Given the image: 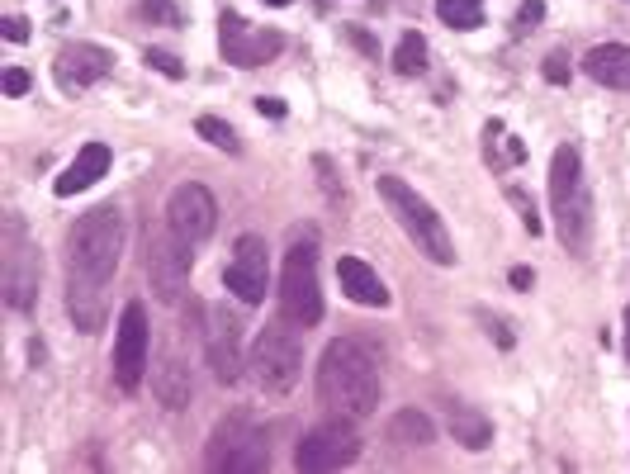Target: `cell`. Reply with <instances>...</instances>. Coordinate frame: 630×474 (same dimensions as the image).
<instances>
[{
  "instance_id": "1",
  "label": "cell",
  "mask_w": 630,
  "mask_h": 474,
  "mask_svg": "<svg viewBox=\"0 0 630 474\" xmlns=\"http://www.w3.org/2000/svg\"><path fill=\"white\" fill-rule=\"evenodd\" d=\"M318 399L337 418H370L379 408V365L360 342H327L318 361Z\"/></svg>"
},
{
  "instance_id": "2",
  "label": "cell",
  "mask_w": 630,
  "mask_h": 474,
  "mask_svg": "<svg viewBox=\"0 0 630 474\" xmlns=\"http://www.w3.org/2000/svg\"><path fill=\"white\" fill-rule=\"evenodd\" d=\"M550 209H555L559 242L569 247V256H583L593 242V200L583 181V152L574 143H559L550 157Z\"/></svg>"
},
{
  "instance_id": "3",
  "label": "cell",
  "mask_w": 630,
  "mask_h": 474,
  "mask_svg": "<svg viewBox=\"0 0 630 474\" xmlns=\"http://www.w3.org/2000/svg\"><path fill=\"white\" fill-rule=\"evenodd\" d=\"M119 256H124V214L114 204H100L67 237V275L105 285L119 271Z\"/></svg>"
},
{
  "instance_id": "4",
  "label": "cell",
  "mask_w": 630,
  "mask_h": 474,
  "mask_svg": "<svg viewBox=\"0 0 630 474\" xmlns=\"http://www.w3.org/2000/svg\"><path fill=\"white\" fill-rule=\"evenodd\" d=\"M375 185H379V200L389 204V214L398 219V228L408 233V242L417 252L427 256L432 266H455V242H450L446 223H441V214L432 204L422 200L408 181H398V176H379Z\"/></svg>"
},
{
  "instance_id": "5",
  "label": "cell",
  "mask_w": 630,
  "mask_h": 474,
  "mask_svg": "<svg viewBox=\"0 0 630 474\" xmlns=\"http://www.w3.org/2000/svg\"><path fill=\"white\" fill-rule=\"evenodd\" d=\"M280 313L294 328L323 323V290H318V242H294L280 271Z\"/></svg>"
},
{
  "instance_id": "6",
  "label": "cell",
  "mask_w": 630,
  "mask_h": 474,
  "mask_svg": "<svg viewBox=\"0 0 630 474\" xmlns=\"http://www.w3.org/2000/svg\"><path fill=\"white\" fill-rule=\"evenodd\" d=\"M0 285H5V304L15 313H29L38 299V252L24 223L10 214L5 219V242H0Z\"/></svg>"
},
{
  "instance_id": "7",
  "label": "cell",
  "mask_w": 630,
  "mask_h": 474,
  "mask_svg": "<svg viewBox=\"0 0 630 474\" xmlns=\"http://www.w3.org/2000/svg\"><path fill=\"white\" fill-rule=\"evenodd\" d=\"M247 370H252V380L261 394H289V389L299 384V375H304V351L294 342V332H285V328L261 332Z\"/></svg>"
},
{
  "instance_id": "8",
  "label": "cell",
  "mask_w": 630,
  "mask_h": 474,
  "mask_svg": "<svg viewBox=\"0 0 630 474\" xmlns=\"http://www.w3.org/2000/svg\"><path fill=\"white\" fill-rule=\"evenodd\" d=\"M190 271H195V256H190V242L166 223L162 233H152L147 242V280H152V294L162 304H180L185 290H190Z\"/></svg>"
},
{
  "instance_id": "9",
  "label": "cell",
  "mask_w": 630,
  "mask_h": 474,
  "mask_svg": "<svg viewBox=\"0 0 630 474\" xmlns=\"http://www.w3.org/2000/svg\"><path fill=\"white\" fill-rule=\"evenodd\" d=\"M356 460H360V432L351 427V418L313 427L299 441V451H294V465L299 470H342V465H356Z\"/></svg>"
},
{
  "instance_id": "10",
  "label": "cell",
  "mask_w": 630,
  "mask_h": 474,
  "mask_svg": "<svg viewBox=\"0 0 630 474\" xmlns=\"http://www.w3.org/2000/svg\"><path fill=\"white\" fill-rule=\"evenodd\" d=\"M218 48H223V57L233 62V67H242V72H256V67H266L270 57L285 48V38L275 34V29H256V24H247L242 15H228L218 19Z\"/></svg>"
},
{
  "instance_id": "11",
  "label": "cell",
  "mask_w": 630,
  "mask_h": 474,
  "mask_svg": "<svg viewBox=\"0 0 630 474\" xmlns=\"http://www.w3.org/2000/svg\"><path fill=\"white\" fill-rule=\"evenodd\" d=\"M266 280H270V252H266V237H237L233 247V261L223 271V285L228 294H237L242 304H261L266 299Z\"/></svg>"
},
{
  "instance_id": "12",
  "label": "cell",
  "mask_w": 630,
  "mask_h": 474,
  "mask_svg": "<svg viewBox=\"0 0 630 474\" xmlns=\"http://www.w3.org/2000/svg\"><path fill=\"white\" fill-rule=\"evenodd\" d=\"M147 309L133 299L119 318V332H114V375H119V389H138L143 384V370H147Z\"/></svg>"
},
{
  "instance_id": "13",
  "label": "cell",
  "mask_w": 630,
  "mask_h": 474,
  "mask_svg": "<svg viewBox=\"0 0 630 474\" xmlns=\"http://www.w3.org/2000/svg\"><path fill=\"white\" fill-rule=\"evenodd\" d=\"M209 465L214 470H266L270 446L247 422H223L214 432V441H209Z\"/></svg>"
},
{
  "instance_id": "14",
  "label": "cell",
  "mask_w": 630,
  "mask_h": 474,
  "mask_svg": "<svg viewBox=\"0 0 630 474\" xmlns=\"http://www.w3.org/2000/svg\"><path fill=\"white\" fill-rule=\"evenodd\" d=\"M166 223H171V228H176L190 247L204 242V237L218 228L214 195H209L204 185H180V190H171V200H166Z\"/></svg>"
},
{
  "instance_id": "15",
  "label": "cell",
  "mask_w": 630,
  "mask_h": 474,
  "mask_svg": "<svg viewBox=\"0 0 630 474\" xmlns=\"http://www.w3.org/2000/svg\"><path fill=\"white\" fill-rule=\"evenodd\" d=\"M109 72H114V53H109V48H95V43H67V48L53 57V76L67 95H81L86 86L105 81Z\"/></svg>"
},
{
  "instance_id": "16",
  "label": "cell",
  "mask_w": 630,
  "mask_h": 474,
  "mask_svg": "<svg viewBox=\"0 0 630 474\" xmlns=\"http://www.w3.org/2000/svg\"><path fill=\"white\" fill-rule=\"evenodd\" d=\"M204 351H209V365H214L218 384L242 380V328H237V318L214 313L209 328H204Z\"/></svg>"
},
{
  "instance_id": "17",
  "label": "cell",
  "mask_w": 630,
  "mask_h": 474,
  "mask_svg": "<svg viewBox=\"0 0 630 474\" xmlns=\"http://www.w3.org/2000/svg\"><path fill=\"white\" fill-rule=\"evenodd\" d=\"M337 280H342V294L360 309H384L389 304V290H384V280H379L360 256H342L337 261Z\"/></svg>"
},
{
  "instance_id": "18",
  "label": "cell",
  "mask_w": 630,
  "mask_h": 474,
  "mask_svg": "<svg viewBox=\"0 0 630 474\" xmlns=\"http://www.w3.org/2000/svg\"><path fill=\"white\" fill-rule=\"evenodd\" d=\"M109 162H114V157H109V147H105V143H86L81 152H76V162L67 166V171H62V176L53 181V190L62 195V200H67V195H81V190H90V185L105 176Z\"/></svg>"
},
{
  "instance_id": "19",
  "label": "cell",
  "mask_w": 630,
  "mask_h": 474,
  "mask_svg": "<svg viewBox=\"0 0 630 474\" xmlns=\"http://www.w3.org/2000/svg\"><path fill=\"white\" fill-rule=\"evenodd\" d=\"M583 72L593 76L597 86L630 91V48L626 43H597L593 53L583 57Z\"/></svg>"
},
{
  "instance_id": "20",
  "label": "cell",
  "mask_w": 630,
  "mask_h": 474,
  "mask_svg": "<svg viewBox=\"0 0 630 474\" xmlns=\"http://www.w3.org/2000/svg\"><path fill=\"white\" fill-rule=\"evenodd\" d=\"M105 285H90V280H76L67 275V313H72V323L81 332H100L105 323Z\"/></svg>"
},
{
  "instance_id": "21",
  "label": "cell",
  "mask_w": 630,
  "mask_h": 474,
  "mask_svg": "<svg viewBox=\"0 0 630 474\" xmlns=\"http://www.w3.org/2000/svg\"><path fill=\"white\" fill-rule=\"evenodd\" d=\"M450 437L465 451H484L488 441H493V422L479 408H450Z\"/></svg>"
},
{
  "instance_id": "22",
  "label": "cell",
  "mask_w": 630,
  "mask_h": 474,
  "mask_svg": "<svg viewBox=\"0 0 630 474\" xmlns=\"http://www.w3.org/2000/svg\"><path fill=\"white\" fill-rule=\"evenodd\" d=\"M436 427L427 413H417V408H403V413H394V422H389V441L394 446H403V451H413V446H432Z\"/></svg>"
},
{
  "instance_id": "23",
  "label": "cell",
  "mask_w": 630,
  "mask_h": 474,
  "mask_svg": "<svg viewBox=\"0 0 630 474\" xmlns=\"http://www.w3.org/2000/svg\"><path fill=\"white\" fill-rule=\"evenodd\" d=\"M152 394L162 399V408H185L190 403V370H180L176 361H166L157 375H152Z\"/></svg>"
},
{
  "instance_id": "24",
  "label": "cell",
  "mask_w": 630,
  "mask_h": 474,
  "mask_svg": "<svg viewBox=\"0 0 630 474\" xmlns=\"http://www.w3.org/2000/svg\"><path fill=\"white\" fill-rule=\"evenodd\" d=\"M394 72H398V76H422V72H427V38L417 34V29H408V34L398 38V48H394Z\"/></svg>"
},
{
  "instance_id": "25",
  "label": "cell",
  "mask_w": 630,
  "mask_h": 474,
  "mask_svg": "<svg viewBox=\"0 0 630 474\" xmlns=\"http://www.w3.org/2000/svg\"><path fill=\"white\" fill-rule=\"evenodd\" d=\"M484 138H488V166H517L526 157V147L517 143V138H507L498 119L484 128Z\"/></svg>"
},
{
  "instance_id": "26",
  "label": "cell",
  "mask_w": 630,
  "mask_h": 474,
  "mask_svg": "<svg viewBox=\"0 0 630 474\" xmlns=\"http://www.w3.org/2000/svg\"><path fill=\"white\" fill-rule=\"evenodd\" d=\"M436 15L450 29H479L484 24V0H436Z\"/></svg>"
},
{
  "instance_id": "27",
  "label": "cell",
  "mask_w": 630,
  "mask_h": 474,
  "mask_svg": "<svg viewBox=\"0 0 630 474\" xmlns=\"http://www.w3.org/2000/svg\"><path fill=\"white\" fill-rule=\"evenodd\" d=\"M195 133L199 138H204V143H214V147H223V152H237V133L228 124H223V119H214V114H204V119H199L195 124Z\"/></svg>"
},
{
  "instance_id": "28",
  "label": "cell",
  "mask_w": 630,
  "mask_h": 474,
  "mask_svg": "<svg viewBox=\"0 0 630 474\" xmlns=\"http://www.w3.org/2000/svg\"><path fill=\"white\" fill-rule=\"evenodd\" d=\"M138 15L152 19V24L176 29V24H180V5H176V0H138Z\"/></svg>"
},
{
  "instance_id": "29",
  "label": "cell",
  "mask_w": 630,
  "mask_h": 474,
  "mask_svg": "<svg viewBox=\"0 0 630 474\" xmlns=\"http://www.w3.org/2000/svg\"><path fill=\"white\" fill-rule=\"evenodd\" d=\"M143 62L152 67V72L171 76V81H180V76H185V62H180L176 53H166V48H147V53H143Z\"/></svg>"
},
{
  "instance_id": "30",
  "label": "cell",
  "mask_w": 630,
  "mask_h": 474,
  "mask_svg": "<svg viewBox=\"0 0 630 474\" xmlns=\"http://www.w3.org/2000/svg\"><path fill=\"white\" fill-rule=\"evenodd\" d=\"M507 200L517 204V214H522V223H526V233L536 237V233H540V214H536V204L526 200V190H517V185H507Z\"/></svg>"
},
{
  "instance_id": "31",
  "label": "cell",
  "mask_w": 630,
  "mask_h": 474,
  "mask_svg": "<svg viewBox=\"0 0 630 474\" xmlns=\"http://www.w3.org/2000/svg\"><path fill=\"white\" fill-rule=\"evenodd\" d=\"M540 19H545V0H522V10H517V19H512V29L526 34V29H536Z\"/></svg>"
},
{
  "instance_id": "32",
  "label": "cell",
  "mask_w": 630,
  "mask_h": 474,
  "mask_svg": "<svg viewBox=\"0 0 630 474\" xmlns=\"http://www.w3.org/2000/svg\"><path fill=\"white\" fill-rule=\"evenodd\" d=\"M569 76H574V67H569V53H550V57H545V81H550V86H564Z\"/></svg>"
},
{
  "instance_id": "33",
  "label": "cell",
  "mask_w": 630,
  "mask_h": 474,
  "mask_svg": "<svg viewBox=\"0 0 630 474\" xmlns=\"http://www.w3.org/2000/svg\"><path fill=\"white\" fill-rule=\"evenodd\" d=\"M479 323L488 328V337H493L498 347H503V351H512V342H517V337L507 332V323H503V318H493V313H484V309H479Z\"/></svg>"
},
{
  "instance_id": "34",
  "label": "cell",
  "mask_w": 630,
  "mask_h": 474,
  "mask_svg": "<svg viewBox=\"0 0 630 474\" xmlns=\"http://www.w3.org/2000/svg\"><path fill=\"white\" fill-rule=\"evenodd\" d=\"M0 34L10 38V43H24V38H29V19H24V15H5Z\"/></svg>"
},
{
  "instance_id": "35",
  "label": "cell",
  "mask_w": 630,
  "mask_h": 474,
  "mask_svg": "<svg viewBox=\"0 0 630 474\" xmlns=\"http://www.w3.org/2000/svg\"><path fill=\"white\" fill-rule=\"evenodd\" d=\"M313 166H318V176H323V190H327V195H332V200H342L346 190L337 185V176H332V162H327V157H313Z\"/></svg>"
},
{
  "instance_id": "36",
  "label": "cell",
  "mask_w": 630,
  "mask_h": 474,
  "mask_svg": "<svg viewBox=\"0 0 630 474\" xmlns=\"http://www.w3.org/2000/svg\"><path fill=\"white\" fill-rule=\"evenodd\" d=\"M29 91V72H24V67H10V72H5V95H24Z\"/></svg>"
},
{
  "instance_id": "37",
  "label": "cell",
  "mask_w": 630,
  "mask_h": 474,
  "mask_svg": "<svg viewBox=\"0 0 630 474\" xmlns=\"http://www.w3.org/2000/svg\"><path fill=\"white\" fill-rule=\"evenodd\" d=\"M256 110L270 114V119H285V100H275V95H261V100H256Z\"/></svg>"
},
{
  "instance_id": "38",
  "label": "cell",
  "mask_w": 630,
  "mask_h": 474,
  "mask_svg": "<svg viewBox=\"0 0 630 474\" xmlns=\"http://www.w3.org/2000/svg\"><path fill=\"white\" fill-rule=\"evenodd\" d=\"M507 280H512V290H531V285H536V275L526 271V266H512V275H507Z\"/></svg>"
},
{
  "instance_id": "39",
  "label": "cell",
  "mask_w": 630,
  "mask_h": 474,
  "mask_svg": "<svg viewBox=\"0 0 630 474\" xmlns=\"http://www.w3.org/2000/svg\"><path fill=\"white\" fill-rule=\"evenodd\" d=\"M346 38H351V43H356L360 53H370V57H375V53H379L375 43H370V34H360V29H346Z\"/></svg>"
},
{
  "instance_id": "40",
  "label": "cell",
  "mask_w": 630,
  "mask_h": 474,
  "mask_svg": "<svg viewBox=\"0 0 630 474\" xmlns=\"http://www.w3.org/2000/svg\"><path fill=\"white\" fill-rule=\"evenodd\" d=\"M626 361H630V309H626Z\"/></svg>"
},
{
  "instance_id": "41",
  "label": "cell",
  "mask_w": 630,
  "mask_h": 474,
  "mask_svg": "<svg viewBox=\"0 0 630 474\" xmlns=\"http://www.w3.org/2000/svg\"><path fill=\"white\" fill-rule=\"evenodd\" d=\"M266 5H294V0H266Z\"/></svg>"
}]
</instances>
